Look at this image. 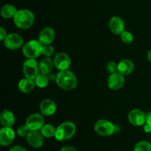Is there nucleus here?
I'll return each instance as SVG.
<instances>
[{"mask_svg": "<svg viewBox=\"0 0 151 151\" xmlns=\"http://www.w3.org/2000/svg\"><path fill=\"white\" fill-rule=\"evenodd\" d=\"M55 82L59 88L66 91L74 89L78 85L76 76L69 70L59 71L56 75Z\"/></svg>", "mask_w": 151, "mask_h": 151, "instance_id": "f257e3e1", "label": "nucleus"}, {"mask_svg": "<svg viewBox=\"0 0 151 151\" xmlns=\"http://www.w3.org/2000/svg\"><path fill=\"white\" fill-rule=\"evenodd\" d=\"M13 22L16 26L20 29H29L35 22V16L29 10H19L13 17Z\"/></svg>", "mask_w": 151, "mask_h": 151, "instance_id": "f03ea898", "label": "nucleus"}, {"mask_svg": "<svg viewBox=\"0 0 151 151\" xmlns=\"http://www.w3.org/2000/svg\"><path fill=\"white\" fill-rule=\"evenodd\" d=\"M76 132V126L72 122H62L56 128L55 138L58 141L63 142L72 138Z\"/></svg>", "mask_w": 151, "mask_h": 151, "instance_id": "7ed1b4c3", "label": "nucleus"}, {"mask_svg": "<svg viewBox=\"0 0 151 151\" xmlns=\"http://www.w3.org/2000/svg\"><path fill=\"white\" fill-rule=\"evenodd\" d=\"M43 44L38 40H31L22 47V53L27 58L35 59L42 54Z\"/></svg>", "mask_w": 151, "mask_h": 151, "instance_id": "20e7f679", "label": "nucleus"}, {"mask_svg": "<svg viewBox=\"0 0 151 151\" xmlns=\"http://www.w3.org/2000/svg\"><path fill=\"white\" fill-rule=\"evenodd\" d=\"M94 131L102 137L111 136L116 131V126L107 119H100L94 125Z\"/></svg>", "mask_w": 151, "mask_h": 151, "instance_id": "39448f33", "label": "nucleus"}, {"mask_svg": "<svg viewBox=\"0 0 151 151\" xmlns=\"http://www.w3.org/2000/svg\"><path fill=\"white\" fill-rule=\"evenodd\" d=\"M22 70L26 78L35 80V78L40 73L39 63L35 60V59L27 58L24 62Z\"/></svg>", "mask_w": 151, "mask_h": 151, "instance_id": "423d86ee", "label": "nucleus"}, {"mask_svg": "<svg viewBox=\"0 0 151 151\" xmlns=\"http://www.w3.org/2000/svg\"><path fill=\"white\" fill-rule=\"evenodd\" d=\"M24 39L19 34L10 33L7 35L4 41V44L5 47L11 50H16L23 47Z\"/></svg>", "mask_w": 151, "mask_h": 151, "instance_id": "0eeeda50", "label": "nucleus"}, {"mask_svg": "<svg viewBox=\"0 0 151 151\" xmlns=\"http://www.w3.org/2000/svg\"><path fill=\"white\" fill-rule=\"evenodd\" d=\"M26 125L30 131H38L44 125V119L40 114H32L27 118Z\"/></svg>", "mask_w": 151, "mask_h": 151, "instance_id": "6e6552de", "label": "nucleus"}, {"mask_svg": "<svg viewBox=\"0 0 151 151\" xmlns=\"http://www.w3.org/2000/svg\"><path fill=\"white\" fill-rule=\"evenodd\" d=\"M53 63L59 71L68 70L71 66V59L66 53L58 52L55 55Z\"/></svg>", "mask_w": 151, "mask_h": 151, "instance_id": "1a4fd4ad", "label": "nucleus"}, {"mask_svg": "<svg viewBox=\"0 0 151 151\" xmlns=\"http://www.w3.org/2000/svg\"><path fill=\"white\" fill-rule=\"evenodd\" d=\"M125 84V78L124 75L116 72L115 73L111 74L108 79V86L109 88L114 91H116L123 87Z\"/></svg>", "mask_w": 151, "mask_h": 151, "instance_id": "9d476101", "label": "nucleus"}, {"mask_svg": "<svg viewBox=\"0 0 151 151\" xmlns=\"http://www.w3.org/2000/svg\"><path fill=\"white\" fill-rule=\"evenodd\" d=\"M146 116L147 114L140 109H134L128 114V119L131 125L141 126L146 123Z\"/></svg>", "mask_w": 151, "mask_h": 151, "instance_id": "9b49d317", "label": "nucleus"}, {"mask_svg": "<svg viewBox=\"0 0 151 151\" xmlns=\"http://www.w3.org/2000/svg\"><path fill=\"white\" fill-rule=\"evenodd\" d=\"M15 139V133L11 127H3L0 130V144L2 146L10 145Z\"/></svg>", "mask_w": 151, "mask_h": 151, "instance_id": "f8f14e48", "label": "nucleus"}, {"mask_svg": "<svg viewBox=\"0 0 151 151\" xmlns=\"http://www.w3.org/2000/svg\"><path fill=\"white\" fill-rule=\"evenodd\" d=\"M39 109L41 114L46 116H50L55 113L57 106L53 100L50 99H44L40 104Z\"/></svg>", "mask_w": 151, "mask_h": 151, "instance_id": "ddd939ff", "label": "nucleus"}, {"mask_svg": "<svg viewBox=\"0 0 151 151\" xmlns=\"http://www.w3.org/2000/svg\"><path fill=\"white\" fill-rule=\"evenodd\" d=\"M109 27L111 32H112L115 35H121V33L125 31L124 21L119 16H113L111 18Z\"/></svg>", "mask_w": 151, "mask_h": 151, "instance_id": "4468645a", "label": "nucleus"}, {"mask_svg": "<svg viewBox=\"0 0 151 151\" xmlns=\"http://www.w3.org/2000/svg\"><path fill=\"white\" fill-rule=\"evenodd\" d=\"M55 37V33L54 29L50 27H47L40 32L38 35V41L43 45L51 44L54 41Z\"/></svg>", "mask_w": 151, "mask_h": 151, "instance_id": "2eb2a0df", "label": "nucleus"}, {"mask_svg": "<svg viewBox=\"0 0 151 151\" xmlns=\"http://www.w3.org/2000/svg\"><path fill=\"white\" fill-rule=\"evenodd\" d=\"M26 138L28 144L35 148L41 147L44 144V137L38 131H30Z\"/></svg>", "mask_w": 151, "mask_h": 151, "instance_id": "dca6fc26", "label": "nucleus"}, {"mask_svg": "<svg viewBox=\"0 0 151 151\" xmlns=\"http://www.w3.org/2000/svg\"><path fill=\"white\" fill-rule=\"evenodd\" d=\"M35 86L36 85H35V80L32 79V78H26V77H25V78L21 80L18 84L19 91L22 93H24V94L31 92L35 88Z\"/></svg>", "mask_w": 151, "mask_h": 151, "instance_id": "f3484780", "label": "nucleus"}, {"mask_svg": "<svg viewBox=\"0 0 151 151\" xmlns=\"http://www.w3.org/2000/svg\"><path fill=\"white\" fill-rule=\"evenodd\" d=\"M134 70V64L131 60L124 59L118 63V72L122 75H128L132 73Z\"/></svg>", "mask_w": 151, "mask_h": 151, "instance_id": "a211bd4d", "label": "nucleus"}, {"mask_svg": "<svg viewBox=\"0 0 151 151\" xmlns=\"http://www.w3.org/2000/svg\"><path fill=\"white\" fill-rule=\"evenodd\" d=\"M16 118L12 111L4 110L0 114V122L3 127H12L15 123Z\"/></svg>", "mask_w": 151, "mask_h": 151, "instance_id": "6ab92c4d", "label": "nucleus"}, {"mask_svg": "<svg viewBox=\"0 0 151 151\" xmlns=\"http://www.w3.org/2000/svg\"><path fill=\"white\" fill-rule=\"evenodd\" d=\"M39 69L40 73L49 75L51 73L53 69V65L54 63L52 61L51 59L49 57H45L40 60L39 63Z\"/></svg>", "mask_w": 151, "mask_h": 151, "instance_id": "aec40b11", "label": "nucleus"}, {"mask_svg": "<svg viewBox=\"0 0 151 151\" xmlns=\"http://www.w3.org/2000/svg\"><path fill=\"white\" fill-rule=\"evenodd\" d=\"M17 9L15 6L12 4H5L1 7V15L4 19H12L15 16L16 13H17Z\"/></svg>", "mask_w": 151, "mask_h": 151, "instance_id": "412c9836", "label": "nucleus"}, {"mask_svg": "<svg viewBox=\"0 0 151 151\" xmlns=\"http://www.w3.org/2000/svg\"><path fill=\"white\" fill-rule=\"evenodd\" d=\"M49 81H50V79H49L48 75H46V74L39 73L38 76L35 78V85L40 88H46L48 86Z\"/></svg>", "mask_w": 151, "mask_h": 151, "instance_id": "4be33fe9", "label": "nucleus"}, {"mask_svg": "<svg viewBox=\"0 0 151 151\" xmlns=\"http://www.w3.org/2000/svg\"><path fill=\"white\" fill-rule=\"evenodd\" d=\"M55 131L56 128L53 125H50V124H47V125L44 124V126L40 130V132L42 134L43 137H46V138H50V137H55Z\"/></svg>", "mask_w": 151, "mask_h": 151, "instance_id": "5701e85b", "label": "nucleus"}, {"mask_svg": "<svg viewBox=\"0 0 151 151\" xmlns=\"http://www.w3.org/2000/svg\"><path fill=\"white\" fill-rule=\"evenodd\" d=\"M134 151H151V145L147 141H140L134 147Z\"/></svg>", "mask_w": 151, "mask_h": 151, "instance_id": "b1692460", "label": "nucleus"}, {"mask_svg": "<svg viewBox=\"0 0 151 151\" xmlns=\"http://www.w3.org/2000/svg\"><path fill=\"white\" fill-rule=\"evenodd\" d=\"M120 38L123 43L126 44H130L134 41V36L129 31H123L120 35Z\"/></svg>", "mask_w": 151, "mask_h": 151, "instance_id": "393cba45", "label": "nucleus"}, {"mask_svg": "<svg viewBox=\"0 0 151 151\" xmlns=\"http://www.w3.org/2000/svg\"><path fill=\"white\" fill-rule=\"evenodd\" d=\"M55 52V49L51 44H47V45H43V51L42 55L45 57H51Z\"/></svg>", "mask_w": 151, "mask_h": 151, "instance_id": "a878e982", "label": "nucleus"}, {"mask_svg": "<svg viewBox=\"0 0 151 151\" xmlns=\"http://www.w3.org/2000/svg\"><path fill=\"white\" fill-rule=\"evenodd\" d=\"M29 132H30V130L27 126L26 124L25 125H20L17 129V134L21 137H27Z\"/></svg>", "mask_w": 151, "mask_h": 151, "instance_id": "bb28decb", "label": "nucleus"}, {"mask_svg": "<svg viewBox=\"0 0 151 151\" xmlns=\"http://www.w3.org/2000/svg\"><path fill=\"white\" fill-rule=\"evenodd\" d=\"M106 69L110 74L118 72V64L114 61L109 62L106 65Z\"/></svg>", "mask_w": 151, "mask_h": 151, "instance_id": "cd10ccee", "label": "nucleus"}, {"mask_svg": "<svg viewBox=\"0 0 151 151\" xmlns=\"http://www.w3.org/2000/svg\"><path fill=\"white\" fill-rule=\"evenodd\" d=\"M7 35L8 34L7 33V31L4 29V27H0V39H1V41H4Z\"/></svg>", "mask_w": 151, "mask_h": 151, "instance_id": "c85d7f7f", "label": "nucleus"}, {"mask_svg": "<svg viewBox=\"0 0 151 151\" xmlns=\"http://www.w3.org/2000/svg\"><path fill=\"white\" fill-rule=\"evenodd\" d=\"M10 151H27V150L24 147L18 145V146H14L13 147H12V148L10 150Z\"/></svg>", "mask_w": 151, "mask_h": 151, "instance_id": "c756f323", "label": "nucleus"}, {"mask_svg": "<svg viewBox=\"0 0 151 151\" xmlns=\"http://www.w3.org/2000/svg\"><path fill=\"white\" fill-rule=\"evenodd\" d=\"M60 151H78L74 147L72 146H65L63 148H61Z\"/></svg>", "mask_w": 151, "mask_h": 151, "instance_id": "7c9ffc66", "label": "nucleus"}, {"mask_svg": "<svg viewBox=\"0 0 151 151\" xmlns=\"http://www.w3.org/2000/svg\"><path fill=\"white\" fill-rule=\"evenodd\" d=\"M146 123L151 126V111L149 112L147 114V116H146Z\"/></svg>", "mask_w": 151, "mask_h": 151, "instance_id": "2f4dec72", "label": "nucleus"}, {"mask_svg": "<svg viewBox=\"0 0 151 151\" xmlns=\"http://www.w3.org/2000/svg\"><path fill=\"white\" fill-rule=\"evenodd\" d=\"M144 130L145 132L150 133V132H151V126L150 125H148V124L146 123V125H145V127H144Z\"/></svg>", "mask_w": 151, "mask_h": 151, "instance_id": "473e14b6", "label": "nucleus"}, {"mask_svg": "<svg viewBox=\"0 0 151 151\" xmlns=\"http://www.w3.org/2000/svg\"><path fill=\"white\" fill-rule=\"evenodd\" d=\"M147 60H148L151 63V50H150L148 52H147Z\"/></svg>", "mask_w": 151, "mask_h": 151, "instance_id": "72a5a7b5", "label": "nucleus"}]
</instances>
